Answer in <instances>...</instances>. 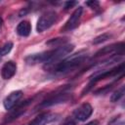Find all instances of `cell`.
<instances>
[{
    "label": "cell",
    "instance_id": "obj_15",
    "mask_svg": "<svg viewBox=\"0 0 125 125\" xmlns=\"http://www.w3.org/2000/svg\"><path fill=\"white\" fill-rule=\"evenodd\" d=\"M110 37H111V34H109V33H103L102 35H99V36L95 37L94 40L92 41V43L94 45H98V44H101V43H104V42L107 41Z\"/></svg>",
    "mask_w": 125,
    "mask_h": 125
},
{
    "label": "cell",
    "instance_id": "obj_20",
    "mask_svg": "<svg viewBox=\"0 0 125 125\" xmlns=\"http://www.w3.org/2000/svg\"><path fill=\"white\" fill-rule=\"evenodd\" d=\"M85 125H99V121H98V120H92V121L88 122V123L85 124Z\"/></svg>",
    "mask_w": 125,
    "mask_h": 125
},
{
    "label": "cell",
    "instance_id": "obj_17",
    "mask_svg": "<svg viewBox=\"0 0 125 125\" xmlns=\"http://www.w3.org/2000/svg\"><path fill=\"white\" fill-rule=\"evenodd\" d=\"M86 5L89 6V7H90L92 10H94V11H98V10H100V8H101L100 3H99L98 1H87V2H86Z\"/></svg>",
    "mask_w": 125,
    "mask_h": 125
},
{
    "label": "cell",
    "instance_id": "obj_14",
    "mask_svg": "<svg viewBox=\"0 0 125 125\" xmlns=\"http://www.w3.org/2000/svg\"><path fill=\"white\" fill-rule=\"evenodd\" d=\"M124 92H125V86L122 85L120 86L116 91L113 92V94H111V97H110V101L112 103H115V102H118L123 96H124Z\"/></svg>",
    "mask_w": 125,
    "mask_h": 125
},
{
    "label": "cell",
    "instance_id": "obj_1",
    "mask_svg": "<svg viewBox=\"0 0 125 125\" xmlns=\"http://www.w3.org/2000/svg\"><path fill=\"white\" fill-rule=\"evenodd\" d=\"M86 59H87V55L85 53L81 52V53L72 55L68 58H65L48 68H51L53 73L65 74V73H68V72L72 71L73 69L77 68L79 65H81L86 61Z\"/></svg>",
    "mask_w": 125,
    "mask_h": 125
},
{
    "label": "cell",
    "instance_id": "obj_19",
    "mask_svg": "<svg viewBox=\"0 0 125 125\" xmlns=\"http://www.w3.org/2000/svg\"><path fill=\"white\" fill-rule=\"evenodd\" d=\"M78 2H74V1H70V2H66L64 5V10H69L70 8H72L73 6L77 5Z\"/></svg>",
    "mask_w": 125,
    "mask_h": 125
},
{
    "label": "cell",
    "instance_id": "obj_18",
    "mask_svg": "<svg viewBox=\"0 0 125 125\" xmlns=\"http://www.w3.org/2000/svg\"><path fill=\"white\" fill-rule=\"evenodd\" d=\"M62 125H75V121L73 120V118L67 117V118L64 119V121L62 123Z\"/></svg>",
    "mask_w": 125,
    "mask_h": 125
},
{
    "label": "cell",
    "instance_id": "obj_16",
    "mask_svg": "<svg viewBox=\"0 0 125 125\" xmlns=\"http://www.w3.org/2000/svg\"><path fill=\"white\" fill-rule=\"evenodd\" d=\"M12 48H13V43H12V42H7V43H5V44L0 48V58H2V57H4V56L8 55V54L11 52Z\"/></svg>",
    "mask_w": 125,
    "mask_h": 125
},
{
    "label": "cell",
    "instance_id": "obj_13",
    "mask_svg": "<svg viewBox=\"0 0 125 125\" xmlns=\"http://www.w3.org/2000/svg\"><path fill=\"white\" fill-rule=\"evenodd\" d=\"M67 43V39L66 38H61V37H58V38H53V39H50L49 41L46 42V45L50 46V47H54V48H59L64 44Z\"/></svg>",
    "mask_w": 125,
    "mask_h": 125
},
{
    "label": "cell",
    "instance_id": "obj_21",
    "mask_svg": "<svg viewBox=\"0 0 125 125\" xmlns=\"http://www.w3.org/2000/svg\"><path fill=\"white\" fill-rule=\"evenodd\" d=\"M2 25H3V20H2V18L0 17V30H1V28H2Z\"/></svg>",
    "mask_w": 125,
    "mask_h": 125
},
{
    "label": "cell",
    "instance_id": "obj_11",
    "mask_svg": "<svg viewBox=\"0 0 125 125\" xmlns=\"http://www.w3.org/2000/svg\"><path fill=\"white\" fill-rule=\"evenodd\" d=\"M16 71H17V63L13 61H8L3 64L1 68V76L3 79L8 80L11 79L16 74Z\"/></svg>",
    "mask_w": 125,
    "mask_h": 125
},
{
    "label": "cell",
    "instance_id": "obj_6",
    "mask_svg": "<svg viewBox=\"0 0 125 125\" xmlns=\"http://www.w3.org/2000/svg\"><path fill=\"white\" fill-rule=\"evenodd\" d=\"M31 102H32V99H28V100L23 101L21 104H17L13 107L14 109L12 111H10V113L5 117L4 123H10V122L16 120L17 118H19L26 110V107L31 104Z\"/></svg>",
    "mask_w": 125,
    "mask_h": 125
},
{
    "label": "cell",
    "instance_id": "obj_3",
    "mask_svg": "<svg viewBox=\"0 0 125 125\" xmlns=\"http://www.w3.org/2000/svg\"><path fill=\"white\" fill-rule=\"evenodd\" d=\"M124 42H118V43H114V44H110L108 46H105L102 49H100L96 54H95V58H100V57H104V56H123L124 54Z\"/></svg>",
    "mask_w": 125,
    "mask_h": 125
},
{
    "label": "cell",
    "instance_id": "obj_5",
    "mask_svg": "<svg viewBox=\"0 0 125 125\" xmlns=\"http://www.w3.org/2000/svg\"><path fill=\"white\" fill-rule=\"evenodd\" d=\"M82 12H83V8L82 7H77L74 12L71 14V16L69 17V19L66 21V22L64 23V25L62 27V32H66V31H71L74 28H76L80 22L81 20V16H82Z\"/></svg>",
    "mask_w": 125,
    "mask_h": 125
},
{
    "label": "cell",
    "instance_id": "obj_10",
    "mask_svg": "<svg viewBox=\"0 0 125 125\" xmlns=\"http://www.w3.org/2000/svg\"><path fill=\"white\" fill-rule=\"evenodd\" d=\"M57 114L52 112H43L39 115H37L31 122H29L27 125H47L54 121L56 119Z\"/></svg>",
    "mask_w": 125,
    "mask_h": 125
},
{
    "label": "cell",
    "instance_id": "obj_12",
    "mask_svg": "<svg viewBox=\"0 0 125 125\" xmlns=\"http://www.w3.org/2000/svg\"><path fill=\"white\" fill-rule=\"evenodd\" d=\"M16 31L21 37L29 36V34L31 32V24H30V22L28 21H21L18 24V26L16 28Z\"/></svg>",
    "mask_w": 125,
    "mask_h": 125
},
{
    "label": "cell",
    "instance_id": "obj_22",
    "mask_svg": "<svg viewBox=\"0 0 125 125\" xmlns=\"http://www.w3.org/2000/svg\"><path fill=\"white\" fill-rule=\"evenodd\" d=\"M0 3H1V2H0Z\"/></svg>",
    "mask_w": 125,
    "mask_h": 125
},
{
    "label": "cell",
    "instance_id": "obj_9",
    "mask_svg": "<svg viewBox=\"0 0 125 125\" xmlns=\"http://www.w3.org/2000/svg\"><path fill=\"white\" fill-rule=\"evenodd\" d=\"M21 97H22V91L21 90L11 92L8 96H6V98L3 101L4 108L7 110H11L17 104H19V101L21 100Z\"/></svg>",
    "mask_w": 125,
    "mask_h": 125
},
{
    "label": "cell",
    "instance_id": "obj_2",
    "mask_svg": "<svg viewBox=\"0 0 125 125\" xmlns=\"http://www.w3.org/2000/svg\"><path fill=\"white\" fill-rule=\"evenodd\" d=\"M58 20V15L54 11H48L40 16L37 21L36 30L37 32H43L46 29L50 28Z\"/></svg>",
    "mask_w": 125,
    "mask_h": 125
},
{
    "label": "cell",
    "instance_id": "obj_8",
    "mask_svg": "<svg viewBox=\"0 0 125 125\" xmlns=\"http://www.w3.org/2000/svg\"><path fill=\"white\" fill-rule=\"evenodd\" d=\"M123 70H124V62H121L119 65L109 69V70H104L101 73H98L96 74L93 78H92V81L94 83H97L98 81L100 80H103V79H106V78H109V77H114L118 74H123Z\"/></svg>",
    "mask_w": 125,
    "mask_h": 125
},
{
    "label": "cell",
    "instance_id": "obj_7",
    "mask_svg": "<svg viewBox=\"0 0 125 125\" xmlns=\"http://www.w3.org/2000/svg\"><path fill=\"white\" fill-rule=\"evenodd\" d=\"M93 113V107L89 103H83L73 110V117L78 121H86Z\"/></svg>",
    "mask_w": 125,
    "mask_h": 125
},
{
    "label": "cell",
    "instance_id": "obj_4",
    "mask_svg": "<svg viewBox=\"0 0 125 125\" xmlns=\"http://www.w3.org/2000/svg\"><path fill=\"white\" fill-rule=\"evenodd\" d=\"M69 99H71V94L65 91L62 92H59L54 94L53 96H50L48 99H46L45 101H43L40 104V107H48L54 104H62V103H66L67 101H69Z\"/></svg>",
    "mask_w": 125,
    "mask_h": 125
}]
</instances>
